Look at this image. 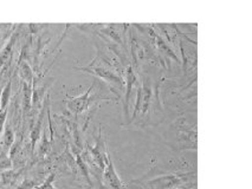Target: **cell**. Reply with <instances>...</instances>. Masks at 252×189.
I'll return each mask as SVG.
<instances>
[{"instance_id": "1", "label": "cell", "mask_w": 252, "mask_h": 189, "mask_svg": "<svg viewBox=\"0 0 252 189\" xmlns=\"http://www.w3.org/2000/svg\"><path fill=\"white\" fill-rule=\"evenodd\" d=\"M103 176L104 180L107 181L114 189H123L122 181L120 176L117 175L115 167H114L111 159L108 154V150L104 151V169H103Z\"/></svg>"}, {"instance_id": "2", "label": "cell", "mask_w": 252, "mask_h": 189, "mask_svg": "<svg viewBox=\"0 0 252 189\" xmlns=\"http://www.w3.org/2000/svg\"><path fill=\"white\" fill-rule=\"evenodd\" d=\"M80 70H82V71L89 72V74H93L95 76H98V77H101V78H104L105 81L116 84L117 86H122L123 85V82H122V80H121V77H120V76H116L115 74H113L110 70L105 69L101 65H98V66L89 65L88 68H80Z\"/></svg>"}, {"instance_id": "3", "label": "cell", "mask_w": 252, "mask_h": 189, "mask_svg": "<svg viewBox=\"0 0 252 189\" xmlns=\"http://www.w3.org/2000/svg\"><path fill=\"white\" fill-rule=\"evenodd\" d=\"M92 90H93V85L92 88L88 89L86 94L78 96V97H70V100L66 102V107H68L70 111L74 113L83 112L84 110L89 107V96H90V92H92Z\"/></svg>"}, {"instance_id": "4", "label": "cell", "mask_w": 252, "mask_h": 189, "mask_svg": "<svg viewBox=\"0 0 252 189\" xmlns=\"http://www.w3.org/2000/svg\"><path fill=\"white\" fill-rule=\"evenodd\" d=\"M181 180L178 176H163L151 181V185H157L162 189H172L175 186H178Z\"/></svg>"}, {"instance_id": "5", "label": "cell", "mask_w": 252, "mask_h": 189, "mask_svg": "<svg viewBox=\"0 0 252 189\" xmlns=\"http://www.w3.org/2000/svg\"><path fill=\"white\" fill-rule=\"evenodd\" d=\"M19 75H20V77L25 81V83L33 82V71H32L31 66L29 65L28 62L20 63Z\"/></svg>"}, {"instance_id": "6", "label": "cell", "mask_w": 252, "mask_h": 189, "mask_svg": "<svg viewBox=\"0 0 252 189\" xmlns=\"http://www.w3.org/2000/svg\"><path fill=\"white\" fill-rule=\"evenodd\" d=\"M14 40H16V36L11 37V40L7 43V45L5 46L4 51H2L1 54H0V66H4L5 64H6V62H8V59H10L11 54H12Z\"/></svg>"}, {"instance_id": "7", "label": "cell", "mask_w": 252, "mask_h": 189, "mask_svg": "<svg viewBox=\"0 0 252 189\" xmlns=\"http://www.w3.org/2000/svg\"><path fill=\"white\" fill-rule=\"evenodd\" d=\"M10 97H11V81H8V83L5 85V88L2 89L1 94H0V111H1V110L7 109Z\"/></svg>"}, {"instance_id": "8", "label": "cell", "mask_w": 252, "mask_h": 189, "mask_svg": "<svg viewBox=\"0 0 252 189\" xmlns=\"http://www.w3.org/2000/svg\"><path fill=\"white\" fill-rule=\"evenodd\" d=\"M127 76H128V82H127V92H126V104H125L126 112H128V101H129V97H130L131 86H133L134 82H135V75H134L133 69L131 68L128 69Z\"/></svg>"}, {"instance_id": "9", "label": "cell", "mask_w": 252, "mask_h": 189, "mask_svg": "<svg viewBox=\"0 0 252 189\" xmlns=\"http://www.w3.org/2000/svg\"><path fill=\"white\" fill-rule=\"evenodd\" d=\"M13 142H14V134L12 132V129H11L10 127H6L5 128V132H4L5 148H6V149H10V148L12 147Z\"/></svg>"}, {"instance_id": "10", "label": "cell", "mask_w": 252, "mask_h": 189, "mask_svg": "<svg viewBox=\"0 0 252 189\" xmlns=\"http://www.w3.org/2000/svg\"><path fill=\"white\" fill-rule=\"evenodd\" d=\"M11 165V159L8 158L6 154H2V155H0V170H7L10 169Z\"/></svg>"}, {"instance_id": "11", "label": "cell", "mask_w": 252, "mask_h": 189, "mask_svg": "<svg viewBox=\"0 0 252 189\" xmlns=\"http://www.w3.org/2000/svg\"><path fill=\"white\" fill-rule=\"evenodd\" d=\"M77 164L80 165V168H81L82 173H83V175L87 177L88 182H89V183H92V182H90V180H89V174H88V168H87L86 163H84V161H83V160L81 159V156H77Z\"/></svg>"}, {"instance_id": "12", "label": "cell", "mask_w": 252, "mask_h": 189, "mask_svg": "<svg viewBox=\"0 0 252 189\" xmlns=\"http://www.w3.org/2000/svg\"><path fill=\"white\" fill-rule=\"evenodd\" d=\"M54 179H55V174H51V175L48 177V180H46V181L44 182L43 185L40 186V187H38L37 189H55L51 186V183H52V181H54Z\"/></svg>"}, {"instance_id": "13", "label": "cell", "mask_w": 252, "mask_h": 189, "mask_svg": "<svg viewBox=\"0 0 252 189\" xmlns=\"http://www.w3.org/2000/svg\"><path fill=\"white\" fill-rule=\"evenodd\" d=\"M0 40H1V34H0Z\"/></svg>"}]
</instances>
